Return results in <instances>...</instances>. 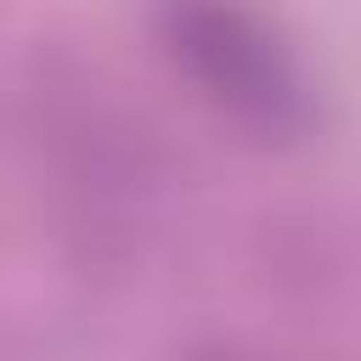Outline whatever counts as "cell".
<instances>
[{"label": "cell", "instance_id": "6da1fadb", "mask_svg": "<svg viewBox=\"0 0 361 361\" xmlns=\"http://www.w3.org/2000/svg\"><path fill=\"white\" fill-rule=\"evenodd\" d=\"M169 34H175V51L197 68V79L237 113H248L271 130L299 118L293 68L265 39V28H254L243 11H231L220 0H175Z\"/></svg>", "mask_w": 361, "mask_h": 361}, {"label": "cell", "instance_id": "7a4b0ae2", "mask_svg": "<svg viewBox=\"0 0 361 361\" xmlns=\"http://www.w3.org/2000/svg\"><path fill=\"white\" fill-rule=\"evenodd\" d=\"M209 361H243V355H209Z\"/></svg>", "mask_w": 361, "mask_h": 361}]
</instances>
